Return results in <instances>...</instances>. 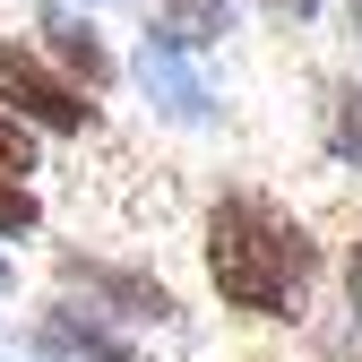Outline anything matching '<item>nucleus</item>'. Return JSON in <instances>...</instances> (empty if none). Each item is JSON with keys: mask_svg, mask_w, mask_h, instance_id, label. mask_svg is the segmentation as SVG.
<instances>
[{"mask_svg": "<svg viewBox=\"0 0 362 362\" xmlns=\"http://www.w3.org/2000/svg\"><path fill=\"white\" fill-rule=\"evenodd\" d=\"M199 267H207V293L224 302V320H250V328H293L310 293H320V233L285 207L250 190V181H224L199 216Z\"/></svg>", "mask_w": 362, "mask_h": 362, "instance_id": "1", "label": "nucleus"}, {"mask_svg": "<svg viewBox=\"0 0 362 362\" xmlns=\"http://www.w3.org/2000/svg\"><path fill=\"white\" fill-rule=\"evenodd\" d=\"M0 112H18L35 139H95V95L78 78H61L35 43H9L0 35Z\"/></svg>", "mask_w": 362, "mask_h": 362, "instance_id": "2", "label": "nucleus"}, {"mask_svg": "<svg viewBox=\"0 0 362 362\" xmlns=\"http://www.w3.org/2000/svg\"><path fill=\"white\" fill-rule=\"evenodd\" d=\"M9 285H18V267H9V259H0V293H9Z\"/></svg>", "mask_w": 362, "mask_h": 362, "instance_id": "13", "label": "nucleus"}, {"mask_svg": "<svg viewBox=\"0 0 362 362\" xmlns=\"http://www.w3.org/2000/svg\"><path fill=\"white\" fill-rule=\"evenodd\" d=\"M61 285L86 293V310H95L104 328H173L181 320V293L156 276V267H129V259H95V250H61Z\"/></svg>", "mask_w": 362, "mask_h": 362, "instance_id": "3", "label": "nucleus"}, {"mask_svg": "<svg viewBox=\"0 0 362 362\" xmlns=\"http://www.w3.org/2000/svg\"><path fill=\"white\" fill-rule=\"evenodd\" d=\"M147 35L173 52H216L233 35V0H147Z\"/></svg>", "mask_w": 362, "mask_h": 362, "instance_id": "7", "label": "nucleus"}, {"mask_svg": "<svg viewBox=\"0 0 362 362\" xmlns=\"http://www.w3.org/2000/svg\"><path fill=\"white\" fill-rule=\"evenodd\" d=\"M259 9L276 18V26H310V18H320V0H259Z\"/></svg>", "mask_w": 362, "mask_h": 362, "instance_id": "12", "label": "nucleus"}, {"mask_svg": "<svg viewBox=\"0 0 362 362\" xmlns=\"http://www.w3.org/2000/svg\"><path fill=\"white\" fill-rule=\"evenodd\" d=\"M35 26H43V61H52L61 78H78L86 95H104V86H112V52H104V26L86 18V9H61V0H52V9H43Z\"/></svg>", "mask_w": 362, "mask_h": 362, "instance_id": "6", "label": "nucleus"}, {"mask_svg": "<svg viewBox=\"0 0 362 362\" xmlns=\"http://www.w3.org/2000/svg\"><path fill=\"white\" fill-rule=\"evenodd\" d=\"M26 345H35L43 362H156L139 337L104 328L95 310H78V302H43V310H35V328H26Z\"/></svg>", "mask_w": 362, "mask_h": 362, "instance_id": "4", "label": "nucleus"}, {"mask_svg": "<svg viewBox=\"0 0 362 362\" xmlns=\"http://www.w3.org/2000/svg\"><path fill=\"white\" fill-rule=\"evenodd\" d=\"M345 18H354V35H362V0H345Z\"/></svg>", "mask_w": 362, "mask_h": 362, "instance_id": "14", "label": "nucleus"}, {"mask_svg": "<svg viewBox=\"0 0 362 362\" xmlns=\"http://www.w3.org/2000/svg\"><path fill=\"white\" fill-rule=\"evenodd\" d=\"M320 156L362 181V78H328L320 86Z\"/></svg>", "mask_w": 362, "mask_h": 362, "instance_id": "8", "label": "nucleus"}, {"mask_svg": "<svg viewBox=\"0 0 362 362\" xmlns=\"http://www.w3.org/2000/svg\"><path fill=\"white\" fill-rule=\"evenodd\" d=\"M337 285H345V320H354V337H362V224H354L345 250H337Z\"/></svg>", "mask_w": 362, "mask_h": 362, "instance_id": "11", "label": "nucleus"}, {"mask_svg": "<svg viewBox=\"0 0 362 362\" xmlns=\"http://www.w3.org/2000/svg\"><path fill=\"white\" fill-rule=\"evenodd\" d=\"M26 173H43V147L18 112H0V181H26Z\"/></svg>", "mask_w": 362, "mask_h": 362, "instance_id": "10", "label": "nucleus"}, {"mask_svg": "<svg viewBox=\"0 0 362 362\" xmlns=\"http://www.w3.org/2000/svg\"><path fill=\"white\" fill-rule=\"evenodd\" d=\"M43 233V199L26 181H0V242H35Z\"/></svg>", "mask_w": 362, "mask_h": 362, "instance_id": "9", "label": "nucleus"}, {"mask_svg": "<svg viewBox=\"0 0 362 362\" xmlns=\"http://www.w3.org/2000/svg\"><path fill=\"white\" fill-rule=\"evenodd\" d=\"M139 95L164 121H181V129H207L216 121V86H207L199 52H173V43H156V35H147V52H139Z\"/></svg>", "mask_w": 362, "mask_h": 362, "instance_id": "5", "label": "nucleus"}]
</instances>
